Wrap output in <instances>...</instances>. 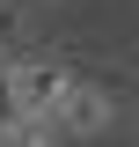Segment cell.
Listing matches in <instances>:
<instances>
[{
    "instance_id": "obj_3",
    "label": "cell",
    "mask_w": 139,
    "mask_h": 147,
    "mask_svg": "<svg viewBox=\"0 0 139 147\" xmlns=\"http://www.w3.org/2000/svg\"><path fill=\"white\" fill-rule=\"evenodd\" d=\"M37 0H0V52H22L37 37V15H29Z\"/></svg>"
},
{
    "instance_id": "obj_1",
    "label": "cell",
    "mask_w": 139,
    "mask_h": 147,
    "mask_svg": "<svg viewBox=\"0 0 139 147\" xmlns=\"http://www.w3.org/2000/svg\"><path fill=\"white\" fill-rule=\"evenodd\" d=\"M117 125V96L103 88V81H66V96H59L51 110V132L59 140H95V132Z\"/></svg>"
},
{
    "instance_id": "obj_2",
    "label": "cell",
    "mask_w": 139,
    "mask_h": 147,
    "mask_svg": "<svg viewBox=\"0 0 139 147\" xmlns=\"http://www.w3.org/2000/svg\"><path fill=\"white\" fill-rule=\"evenodd\" d=\"M66 81H73V74L59 66V59H22V52H7V88H15V103L29 110V118H51L59 96H66Z\"/></svg>"
}]
</instances>
